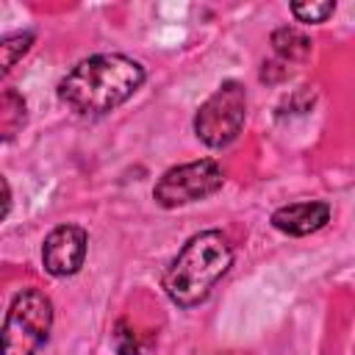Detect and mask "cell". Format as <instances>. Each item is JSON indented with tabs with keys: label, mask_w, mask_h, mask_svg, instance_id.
<instances>
[{
	"label": "cell",
	"mask_w": 355,
	"mask_h": 355,
	"mask_svg": "<svg viewBox=\"0 0 355 355\" xmlns=\"http://www.w3.org/2000/svg\"><path fill=\"white\" fill-rule=\"evenodd\" d=\"M147 72L122 53H97L78 61L58 83V100L78 116H103L130 100Z\"/></svg>",
	"instance_id": "cell-1"
},
{
	"label": "cell",
	"mask_w": 355,
	"mask_h": 355,
	"mask_svg": "<svg viewBox=\"0 0 355 355\" xmlns=\"http://www.w3.org/2000/svg\"><path fill=\"white\" fill-rule=\"evenodd\" d=\"M233 266V244L222 230L194 233L164 269V294L178 308H194Z\"/></svg>",
	"instance_id": "cell-2"
},
{
	"label": "cell",
	"mask_w": 355,
	"mask_h": 355,
	"mask_svg": "<svg viewBox=\"0 0 355 355\" xmlns=\"http://www.w3.org/2000/svg\"><path fill=\"white\" fill-rule=\"evenodd\" d=\"M53 327V302L39 288L14 294L3 319V355H36Z\"/></svg>",
	"instance_id": "cell-3"
},
{
	"label": "cell",
	"mask_w": 355,
	"mask_h": 355,
	"mask_svg": "<svg viewBox=\"0 0 355 355\" xmlns=\"http://www.w3.org/2000/svg\"><path fill=\"white\" fill-rule=\"evenodd\" d=\"M247 119V89L239 80H225L194 114V133L205 147L222 150L241 133Z\"/></svg>",
	"instance_id": "cell-4"
},
{
	"label": "cell",
	"mask_w": 355,
	"mask_h": 355,
	"mask_svg": "<svg viewBox=\"0 0 355 355\" xmlns=\"http://www.w3.org/2000/svg\"><path fill=\"white\" fill-rule=\"evenodd\" d=\"M222 183H225V169L214 158H200L166 169L153 189V200L161 208H180L216 194Z\"/></svg>",
	"instance_id": "cell-5"
},
{
	"label": "cell",
	"mask_w": 355,
	"mask_h": 355,
	"mask_svg": "<svg viewBox=\"0 0 355 355\" xmlns=\"http://www.w3.org/2000/svg\"><path fill=\"white\" fill-rule=\"evenodd\" d=\"M89 233L80 225H58L44 236L42 244V266L53 277L75 275L86 261Z\"/></svg>",
	"instance_id": "cell-6"
},
{
	"label": "cell",
	"mask_w": 355,
	"mask_h": 355,
	"mask_svg": "<svg viewBox=\"0 0 355 355\" xmlns=\"http://www.w3.org/2000/svg\"><path fill=\"white\" fill-rule=\"evenodd\" d=\"M269 222L275 230H280L286 236H308V233L322 230L330 222V205L322 200L288 202V205H280Z\"/></svg>",
	"instance_id": "cell-7"
},
{
	"label": "cell",
	"mask_w": 355,
	"mask_h": 355,
	"mask_svg": "<svg viewBox=\"0 0 355 355\" xmlns=\"http://www.w3.org/2000/svg\"><path fill=\"white\" fill-rule=\"evenodd\" d=\"M272 50H275L277 61L291 67L294 61H305L311 55V39L302 31L283 25V28H277L272 33Z\"/></svg>",
	"instance_id": "cell-8"
},
{
	"label": "cell",
	"mask_w": 355,
	"mask_h": 355,
	"mask_svg": "<svg viewBox=\"0 0 355 355\" xmlns=\"http://www.w3.org/2000/svg\"><path fill=\"white\" fill-rule=\"evenodd\" d=\"M0 125H3V139H11L17 128L25 125V100L14 92V89H6L3 92V103H0Z\"/></svg>",
	"instance_id": "cell-9"
},
{
	"label": "cell",
	"mask_w": 355,
	"mask_h": 355,
	"mask_svg": "<svg viewBox=\"0 0 355 355\" xmlns=\"http://www.w3.org/2000/svg\"><path fill=\"white\" fill-rule=\"evenodd\" d=\"M31 44H33V33H31V31L8 33V36L0 42V67H3V72H11V67L31 50Z\"/></svg>",
	"instance_id": "cell-10"
},
{
	"label": "cell",
	"mask_w": 355,
	"mask_h": 355,
	"mask_svg": "<svg viewBox=\"0 0 355 355\" xmlns=\"http://www.w3.org/2000/svg\"><path fill=\"white\" fill-rule=\"evenodd\" d=\"M336 11V3L333 0H319V3H291V14L297 22H305V25H319L324 22L327 17H333Z\"/></svg>",
	"instance_id": "cell-11"
},
{
	"label": "cell",
	"mask_w": 355,
	"mask_h": 355,
	"mask_svg": "<svg viewBox=\"0 0 355 355\" xmlns=\"http://www.w3.org/2000/svg\"><path fill=\"white\" fill-rule=\"evenodd\" d=\"M114 347H116V355H141V347H139V338L133 330H128V322H119L116 330H114Z\"/></svg>",
	"instance_id": "cell-12"
},
{
	"label": "cell",
	"mask_w": 355,
	"mask_h": 355,
	"mask_svg": "<svg viewBox=\"0 0 355 355\" xmlns=\"http://www.w3.org/2000/svg\"><path fill=\"white\" fill-rule=\"evenodd\" d=\"M219 355H252V352H241V349H227V352H219Z\"/></svg>",
	"instance_id": "cell-13"
}]
</instances>
